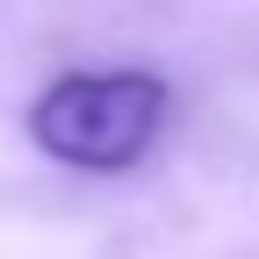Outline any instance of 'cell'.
Here are the masks:
<instances>
[{
	"label": "cell",
	"instance_id": "obj_1",
	"mask_svg": "<svg viewBox=\"0 0 259 259\" xmlns=\"http://www.w3.org/2000/svg\"><path fill=\"white\" fill-rule=\"evenodd\" d=\"M158 122H166V79L151 72H72L29 108L36 144L87 173H115L144 158Z\"/></svg>",
	"mask_w": 259,
	"mask_h": 259
}]
</instances>
